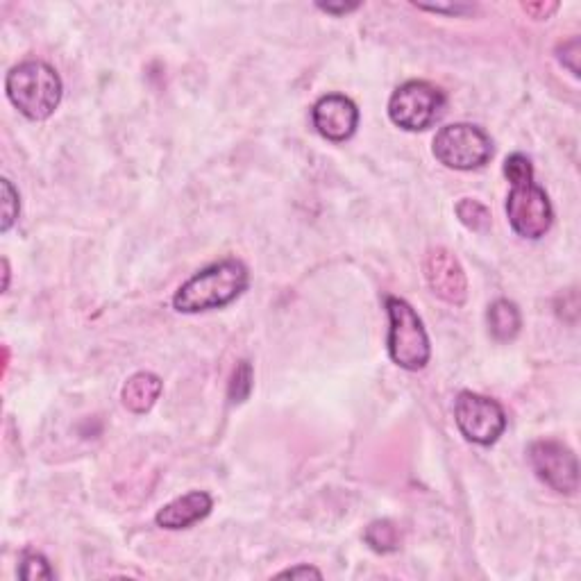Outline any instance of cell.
<instances>
[{"label": "cell", "mask_w": 581, "mask_h": 581, "mask_svg": "<svg viewBox=\"0 0 581 581\" xmlns=\"http://www.w3.org/2000/svg\"><path fill=\"white\" fill-rule=\"evenodd\" d=\"M3 268H5V284H3V291H7V284H10V264H7V259H3Z\"/></svg>", "instance_id": "cell-24"}, {"label": "cell", "mask_w": 581, "mask_h": 581, "mask_svg": "<svg viewBox=\"0 0 581 581\" xmlns=\"http://www.w3.org/2000/svg\"><path fill=\"white\" fill-rule=\"evenodd\" d=\"M445 112V94L423 80L404 82L389 100V119L407 132H423L441 119Z\"/></svg>", "instance_id": "cell-6"}, {"label": "cell", "mask_w": 581, "mask_h": 581, "mask_svg": "<svg viewBox=\"0 0 581 581\" xmlns=\"http://www.w3.org/2000/svg\"><path fill=\"white\" fill-rule=\"evenodd\" d=\"M250 391H252V366L250 361H239V366L234 368L230 380V402L232 404L246 402Z\"/></svg>", "instance_id": "cell-17"}, {"label": "cell", "mask_w": 581, "mask_h": 581, "mask_svg": "<svg viewBox=\"0 0 581 581\" xmlns=\"http://www.w3.org/2000/svg\"><path fill=\"white\" fill-rule=\"evenodd\" d=\"M420 10H427V12H448V14H461V12H468L470 7L468 5H416Z\"/></svg>", "instance_id": "cell-22"}, {"label": "cell", "mask_w": 581, "mask_h": 581, "mask_svg": "<svg viewBox=\"0 0 581 581\" xmlns=\"http://www.w3.org/2000/svg\"><path fill=\"white\" fill-rule=\"evenodd\" d=\"M504 175L511 182L507 216L513 232L532 241L545 237L554 221V209L545 189L534 182L532 162L525 155L513 153L504 162Z\"/></svg>", "instance_id": "cell-1"}, {"label": "cell", "mask_w": 581, "mask_h": 581, "mask_svg": "<svg viewBox=\"0 0 581 581\" xmlns=\"http://www.w3.org/2000/svg\"><path fill=\"white\" fill-rule=\"evenodd\" d=\"M318 7H321L323 12L327 14H348L352 10H357L359 3H341V5H332V3H318Z\"/></svg>", "instance_id": "cell-23"}, {"label": "cell", "mask_w": 581, "mask_h": 581, "mask_svg": "<svg viewBox=\"0 0 581 581\" xmlns=\"http://www.w3.org/2000/svg\"><path fill=\"white\" fill-rule=\"evenodd\" d=\"M0 187H3V223H0V230L7 232L16 223V218H19L21 202H19V193H16L10 180L0 182Z\"/></svg>", "instance_id": "cell-18"}, {"label": "cell", "mask_w": 581, "mask_h": 581, "mask_svg": "<svg viewBox=\"0 0 581 581\" xmlns=\"http://www.w3.org/2000/svg\"><path fill=\"white\" fill-rule=\"evenodd\" d=\"M432 153L454 171H475L493 157V141L477 125L452 123L436 132Z\"/></svg>", "instance_id": "cell-5"}, {"label": "cell", "mask_w": 581, "mask_h": 581, "mask_svg": "<svg viewBox=\"0 0 581 581\" xmlns=\"http://www.w3.org/2000/svg\"><path fill=\"white\" fill-rule=\"evenodd\" d=\"M277 577H280V579H309V577L323 579V572L316 570V568H311V566H296V568H289V570L280 572Z\"/></svg>", "instance_id": "cell-20"}, {"label": "cell", "mask_w": 581, "mask_h": 581, "mask_svg": "<svg viewBox=\"0 0 581 581\" xmlns=\"http://www.w3.org/2000/svg\"><path fill=\"white\" fill-rule=\"evenodd\" d=\"M529 463L541 482L552 491L575 495L579 488L577 457L568 445L559 441H536L529 445Z\"/></svg>", "instance_id": "cell-8"}, {"label": "cell", "mask_w": 581, "mask_h": 581, "mask_svg": "<svg viewBox=\"0 0 581 581\" xmlns=\"http://www.w3.org/2000/svg\"><path fill=\"white\" fill-rule=\"evenodd\" d=\"M248 284L250 273L246 264L239 259H223L184 282L173 296V307L180 314L221 309L237 300Z\"/></svg>", "instance_id": "cell-2"}, {"label": "cell", "mask_w": 581, "mask_h": 581, "mask_svg": "<svg viewBox=\"0 0 581 581\" xmlns=\"http://www.w3.org/2000/svg\"><path fill=\"white\" fill-rule=\"evenodd\" d=\"M366 543L370 545V550H375L380 554L395 552L400 547L398 527H395L391 520L370 522L368 529H366Z\"/></svg>", "instance_id": "cell-14"}, {"label": "cell", "mask_w": 581, "mask_h": 581, "mask_svg": "<svg viewBox=\"0 0 581 581\" xmlns=\"http://www.w3.org/2000/svg\"><path fill=\"white\" fill-rule=\"evenodd\" d=\"M522 10H525L527 14H532L534 19H547V16L554 14L559 10V5L557 3H525L522 5Z\"/></svg>", "instance_id": "cell-21"}, {"label": "cell", "mask_w": 581, "mask_h": 581, "mask_svg": "<svg viewBox=\"0 0 581 581\" xmlns=\"http://www.w3.org/2000/svg\"><path fill=\"white\" fill-rule=\"evenodd\" d=\"M389 311V355L404 370H423L432 357L429 336L414 307L400 298H386Z\"/></svg>", "instance_id": "cell-4"}, {"label": "cell", "mask_w": 581, "mask_h": 581, "mask_svg": "<svg viewBox=\"0 0 581 581\" xmlns=\"http://www.w3.org/2000/svg\"><path fill=\"white\" fill-rule=\"evenodd\" d=\"M311 121L323 139L343 143L357 132L359 109L348 96L327 94L311 109Z\"/></svg>", "instance_id": "cell-10"}, {"label": "cell", "mask_w": 581, "mask_h": 581, "mask_svg": "<svg viewBox=\"0 0 581 581\" xmlns=\"http://www.w3.org/2000/svg\"><path fill=\"white\" fill-rule=\"evenodd\" d=\"M454 420L466 441L477 445H493L507 429L502 404L473 391L459 393L454 402Z\"/></svg>", "instance_id": "cell-7"}, {"label": "cell", "mask_w": 581, "mask_h": 581, "mask_svg": "<svg viewBox=\"0 0 581 581\" xmlns=\"http://www.w3.org/2000/svg\"><path fill=\"white\" fill-rule=\"evenodd\" d=\"M19 577L25 581H39V579H55V572L50 568L48 559L39 552H25L21 559Z\"/></svg>", "instance_id": "cell-16"}, {"label": "cell", "mask_w": 581, "mask_h": 581, "mask_svg": "<svg viewBox=\"0 0 581 581\" xmlns=\"http://www.w3.org/2000/svg\"><path fill=\"white\" fill-rule=\"evenodd\" d=\"M212 507H214L212 495L205 491H191L159 509L155 522L162 529L178 532V529H189L196 525V522L205 520L209 513H212Z\"/></svg>", "instance_id": "cell-11"}, {"label": "cell", "mask_w": 581, "mask_h": 581, "mask_svg": "<svg viewBox=\"0 0 581 581\" xmlns=\"http://www.w3.org/2000/svg\"><path fill=\"white\" fill-rule=\"evenodd\" d=\"M425 280L436 298L461 307L468 300V280L459 259L445 248H434L425 257Z\"/></svg>", "instance_id": "cell-9"}, {"label": "cell", "mask_w": 581, "mask_h": 581, "mask_svg": "<svg viewBox=\"0 0 581 581\" xmlns=\"http://www.w3.org/2000/svg\"><path fill=\"white\" fill-rule=\"evenodd\" d=\"M522 327V316L518 307L509 300H495L488 307V330H491L495 341L509 343L516 339Z\"/></svg>", "instance_id": "cell-13"}, {"label": "cell", "mask_w": 581, "mask_h": 581, "mask_svg": "<svg viewBox=\"0 0 581 581\" xmlns=\"http://www.w3.org/2000/svg\"><path fill=\"white\" fill-rule=\"evenodd\" d=\"M459 221L473 232H486L491 227V212L482 205V202L463 198L457 205Z\"/></svg>", "instance_id": "cell-15"}, {"label": "cell", "mask_w": 581, "mask_h": 581, "mask_svg": "<svg viewBox=\"0 0 581 581\" xmlns=\"http://www.w3.org/2000/svg\"><path fill=\"white\" fill-rule=\"evenodd\" d=\"M10 103L30 121H46L62 100V78L53 66L41 60L16 64L5 78Z\"/></svg>", "instance_id": "cell-3"}, {"label": "cell", "mask_w": 581, "mask_h": 581, "mask_svg": "<svg viewBox=\"0 0 581 581\" xmlns=\"http://www.w3.org/2000/svg\"><path fill=\"white\" fill-rule=\"evenodd\" d=\"M164 391L162 380L155 373H134L128 382H125L121 391L123 407L132 411V414H148L155 407L159 395Z\"/></svg>", "instance_id": "cell-12"}, {"label": "cell", "mask_w": 581, "mask_h": 581, "mask_svg": "<svg viewBox=\"0 0 581 581\" xmlns=\"http://www.w3.org/2000/svg\"><path fill=\"white\" fill-rule=\"evenodd\" d=\"M559 60L563 66H568L572 75H579V39H570L566 44L559 46Z\"/></svg>", "instance_id": "cell-19"}]
</instances>
